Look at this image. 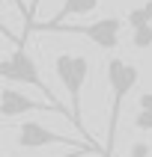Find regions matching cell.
<instances>
[{"instance_id":"1","label":"cell","mask_w":152,"mask_h":157,"mask_svg":"<svg viewBox=\"0 0 152 157\" xmlns=\"http://www.w3.org/2000/svg\"><path fill=\"white\" fill-rule=\"evenodd\" d=\"M107 89H110V107H107V142H105V157H113L116 148V131H119V116H122V101L131 95V89L140 80V68L128 59H113L107 62Z\"/></svg>"},{"instance_id":"2","label":"cell","mask_w":152,"mask_h":157,"mask_svg":"<svg viewBox=\"0 0 152 157\" xmlns=\"http://www.w3.org/2000/svg\"><path fill=\"white\" fill-rule=\"evenodd\" d=\"M54 68H57V77H60L63 89H66V95H69V113H72V124L78 128L84 136H87V131H84V110H80V89H84V83H87V74H89V59L84 56V53H60L57 56V62H54ZM89 140V136H87ZM92 145H98L96 140H89ZM101 148V145H98ZM105 154V151H101Z\"/></svg>"},{"instance_id":"3","label":"cell","mask_w":152,"mask_h":157,"mask_svg":"<svg viewBox=\"0 0 152 157\" xmlns=\"http://www.w3.org/2000/svg\"><path fill=\"white\" fill-rule=\"evenodd\" d=\"M0 77L6 83H24V86H36L45 98H51L54 104H60V98H54L51 86L42 80L39 65L33 62V56L27 53V44H15V51L9 53L6 59H0ZM63 107V104H60Z\"/></svg>"},{"instance_id":"4","label":"cell","mask_w":152,"mask_h":157,"mask_svg":"<svg viewBox=\"0 0 152 157\" xmlns=\"http://www.w3.org/2000/svg\"><path fill=\"white\" fill-rule=\"evenodd\" d=\"M45 33H75V36H87L89 42L101 48V51H113L119 44V33H122V21L119 18H98L92 24H57Z\"/></svg>"},{"instance_id":"5","label":"cell","mask_w":152,"mask_h":157,"mask_svg":"<svg viewBox=\"0 0 152 157\" xmlns=\"http://www.w3.org/2000/svg\"><path fill=\"white\" fill-rule=\"evenodd\" d=\"M24 113H60V116H66L72 122V113L66 107H57V104H51V101H48V104H45V101H36V98L6 86L0 92V116H3V119H18V116H24Z\"/></svg>"},{"instance_id":"6","label":"cell","mask_w":152,"mask_h":157,"mask_svg":"<svg viewBox=\"0 0 152 157\" xmlns=\"http://www.w3.org/2000/svg\"><path fill=\"white\" fill-rule=\"evenodd\" d=\"M15 142L18 148H45V145H69V148H80V145H89V142L72 140V136H63V133L51 131L39 122H21L15 131ZM98 148V145H96ZM101 151V148H98Z\"/></svg>"},{"instance_id":"7","label":"cell","mask_w":152,"mask_h":157,"mask_svg":"<svg viewBox=\"0 0 152 157\" xmlns=\"http://www.w3.org/2000/svg\"><path fill=\"white\" fill-rule=\"evenodd\" d=\"M96 6H98V0H66V3L60 6V12H57L51 21L33 27V33H45V30H51V27H57V24H66V21L75 18V15H89Z\"/></svg>"},{"instance_id":"8","label":"cell","mask_w":152,"mask_h":157,"mask_svg":"<svg viewBox=\"0 0 152 157\" xmlns=\"http://www.w3.org/2000/svg\"><path fill=\"white\" fill-rule=\"evenodd\" d=\"M134 128L143 131V133L152 131V92H143L140 95V110L134 116Z\"/></svg>"},{"instance_id":"9","label":"cell","mask_w":152,"mask_h":157,"mask_svg":"<svg viewBox=\"0 0 152 157\" xmlns=\"http://www.w3.org/2000/svg\"><path fill=\"white\" fill-rule=\"evenodd\" d=\"M9 3H12V9H15L18 15L24 18V36H21V42L27 44V39H30V36H33V12H30V6H27L24 0H9Z\"/></svg>"},{"instance_id":"10","label":"cell","mask_w":152,"mask_h":157,"mask_svg":"<svg viewBox=\"0 0 152 157\" xmlns=\"http://www.w3.org/2000/svg\"><path fill=\"white\" fill-rule=\"evenodd\" d=\"M131 44L137 48V51H143V48H152V24L134 27V30H131Z\"/></svg>"},{"instance_id":"11","label":"cell","mask_w":152,"mask_h":157,"mask_svg":"<svg viewBox=\"0 0 152 157\" xmlns=\"http://www.w3.org/2000/svg\"><path fill=\"white\" fill-rule=\"evenodd\" d=\"M128 24H131V30H134V27L152 24V21L146 18V12H143V6H140V9H131V12H128Z\"/></svg>"},{"instance_id":"12","label":"cell","mask_w":152,"mask_h":157,"mask_svg":"<svg viewBox=\"0 0 152 157\" xmlns=\"http://www.w3.org/2000/svg\"><path fill=\"white\" fill-rule=\"evenodd\" d=\"M87 154H101L96 145H80V148H72L69 154H60V157H87Z\"/></svg>"},{"instance_id":"13","label":"cell","mask_w":152,"mask_h":157,"mask_svg":"<svg viewBox=\"0 0 152 157\" xmlns=\"http://www.w3.org/2000/svg\"><path fill=\"white\" fill-rule=\"evenodd\" d=\"M0 36H6V39H9V42H12V44H24V42H21V39H18V36H12V33H9V30H6V27H3V21H0Z\"/></svg>"},{"instance_id":"14","label":"cell","mask_w":152,"mask_h":157,"mask_svg":"<svg viewBox=\"0 0 152 157\" xmlns=\"http://www.w3.org/2000/svg\"><path fill=\"white\" fill-rule=\"evenodd\" d=\"M143 12H146V18L152 21V0H146V3H143Z\"/></svg>"},{"instance_id":"15","label":"cell","mask_w":152,"mask_h":157,"mask_svg":"<svg viewBox=\"0 0 152 157\" xmlns=\"http://www.w3.org/2000/svg\"><path fill=\"white\" fill-rule=\"evenodd\" d=\"M36 6H39V0H33V3H30V12H36Z\"/></svg>"}]
</instances>
